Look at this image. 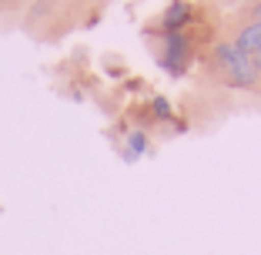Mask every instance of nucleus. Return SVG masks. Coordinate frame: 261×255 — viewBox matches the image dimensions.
Masks as SVG:
<instances>
[{
    "label": "nucleus",
    "instance_id": "5",
    "mask_svg": "<svg viewBox=\"0 0 261 255\" xmlns=\"http://www.w3.org/2000/svg\"><path fill=\"white\" fill-rule=\"evenodd\" d=\"M251 20H261V0H258V4H251Z\"/></svg>",
    "mask_w": 261,
    "mask_h": 255
},
{
    "label": "nucleus",
    "instance_id": "4",
    "mask_svg": "<svg viewBox=\"0 0 261 255\" xmlns=\"http://www.w3.org/2000/svg\"><path fill=\"white\" fill-rule=\"evenodd\" d=\"M164 57H168V67H181V57L188 61V44L181 34H168V51H164Z\"/></svg>",
    "mask_w": 261,
    "mask_h": 255
},
{
    "label": "nucleus",
    "instance_id": "7",
    "mask_svg": "<svg viewBox=\"0 0 261 255\" xmlns=\"http://www.w3.org/2000/svg\"><path fill=\"white\" fill-rule=\"evenodd\" d=\"M218 4H221V7H234V4H238V0H218Z\"/></svg>",
    "mask_w": 261,
    "mask_h": 255
},
{
    "label": "nucleus",
    "instance_id": "1",
    "mask_svg": "<svg viewBox=\"0 0 261 255\" xmlns=\"http://www.w3.org/2000/svg\"><path fill=\"white\" fill-rule=\"evenodd\" d=\"M211 64L218 67V74H221L231 87H254L258 84V71H254L251 57H248L245 51H238L234 40H221V44L211 51Z\"/></svg>",
    "mask_w": 261,
    "mask_h": 255
},
{
    "label": "nucleus",
    "instance_id": "3",
    "mask_svg": "<svg viewBox=\"0 0 261 255\" xmlns=\"http://www.w3.org/2000/svg\"><path fill=\"white\" fill-rule=\"evenodd\" d=\"M188 17H191V7H188L185 0H174L171 10L164 14V34H177L188 24Z\"/></svg>",
    "mask_w": 261,
    "mask_h": 255
},
{
    "label": "nucleus",
    "instance_id": "2",
    "mask_svg": "<svg viewBox=\"0 0 261 255\" xmlns=\"http://www.w3.org/2000/svg\"><path fill=\"white\" fill-rule=\"evenodd\" d=\"M234 47L238 51H245L248 57L258 54L261 51V20H248L238 27V34H234Z\"/></svg>",
    "mask_w": 261,
    "mask_h": 255
},
{
    "label": "nucleus",
    "instance_id": "6",
    "mask_svg": "<svg viewBox=\"0 0 261 255\" xmlns=\"http://www.w3.org/2000/svg\"><path fill=\"white\" fill-rule=\"evenodd\" d=\"M251 64H254V71L261 74V51H258V54H251Z\"/></svg>",
    "mask_w": 261,
    "mask_h": 255
}]
</instances>
